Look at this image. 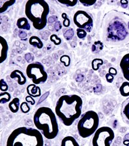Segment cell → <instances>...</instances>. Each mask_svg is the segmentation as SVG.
<instances>
[{
  "instance_id": "cell-1",
  "label": "cell",
  "mask_w": 129,
  "mask_h": 146,
  "mask_svg": "<svg viewBox=\"0 0 129 146\" xmlns=\"http://www.w3.org/2000/svg\"><path fill=\"white\" fill-rule=\"evenodd\" d=\"M83 101L77 95H65L59 98L55 108L56 114L65 126L69 127L81 114Z\"/></svg>"
},
{
  "instance_id": "cell-2",
  "label": "cell",
  "mask_w": 129,
  "mask_h": 146,
  "mask_svg": "<svg viewBox=\"0 0 129 146\" xmlns=\"http://www.w3.org/2000/svg\"><path fill=\"white\" fill-rule=\"evenodd\" d=\"M33 123L38 131H41L45 138L52 140L59 133V125L56 114L48 107H40L35 111Z\"/></svg>"
},
{
  "instance_id": "cell-3",
  "label": "cell",
  "mask_w": 129,
  "mask_h": 146,
  "mask_svg": "<svg viewBox=\"0 0 129 146\" xmlns=\"http://www.w3.org/2000/svg\"><path fill=\"white\" fill-rule=\"evenodd\" d=\"M7 146H44L43 136L38 129L19 127L11 132Z\"/></svg>"
},
{
  "instance_id": "cell-4",
  "label": "cell",
  "mask_w": 129,
  "mask_h": 146,
  "mask_svg": "<svg viewBox=\"0 0 129 146\" xmlns=\"http://www.w3.org/2000/svg\"><path fill=\"white\" fill-rule=\"evenodd\" d=\"M50 7L44 0H29L25 7V14L33 27L41 30L46 26Z\"/></svg>"
},
{
  "instance_id": "cell-5",
  "label": "cell",
  "mask_w": 129,
  "mask_h": 146,
  "mask_svg": "<svg viewBox=\"0 0 129 146\" xmlns=\"http://www.w3.org/2000/svg\"><path fill=\"white\" fill-rule=\"evenodd\" d=\"M99 117L97 112L93 110L86 111L81 115L77 125L79 135L86 138L91 136L99 129Z\"/></svg>"
},
{
  "instance_id": "cell-6",
  "label": "cell",
  "mask_w": 129,
  "mask_h": 146,
  "mask_svg": "<svg viewBox=\"0 0 129 146\" xmlns=\"http://www.w3.org/2000/svg\"><path fill=\"white\" fill-rule=\"evenodd\" d=\"M26 74L35 85L44 83L48 79V74L40 62L29 63L26 70Z\"/></svg>"
},
{
  "instance_id": "cell-7",
  "label": "cell",
  "mask_w": 129,
  "mask_h": 146,
  "mask_svg": "<svg viewBox=\"0 0 129 146\" xmlns=\"http://www.w3.org/2000/svg\"><path fill=\"white\" fill-rule=\"evenodd\" d=\"M115 138V134L112 128L102 127L95 132L93 138V146H110Z\"/></svg>"
},
{
  "instance_id": "cell-8",
  "label": "cell",
  "mask_w": 129,
  "mask_h": 146,
  "mask_svg": "<svg viewBox=\"0 0 129 146\" xmlns=\"http://www.w3.org/2000/svg\"><path fill=\"white\" fill-rule=\"evenodd\" d=\"M73 21L78 28L84 29L87 32H91L93 27V18L84 11H78L75 13Z\"/></svg>"
},
{
  "instance_id": "cell-9",
  "label": "cell",
  "mask_w": 129,
  "mask_h": 146,
  "mask_svg": "<svg viewBox=\"0 0 129 146\" xmlns=\"http://www.w3.org/2000/svg\"><path fill=\"white\" fill-rule=\"evenodd\" d=\"M120 67L124 78L129 82V53L124 55L120 61Z\"/></svg>"
},
{
  "instance_id": "cell-10",
  "label": "cell",
  "mask_w": 129,
  "mask_h": 146,
  "mask_svg": "<svg viewBox=\"0 0 129 146\" xmlns=\"http://www.w3.org/2000/svg\"><path fill=\"white\" fill-rule=\"evenodd\" d=\"M9 46L5 38L0 36V63H3L7 58Z\"/></svg>"
},
{
  "instance_id": "cell-11",
  "label": "cell",
  "mask_w": 129,
  "mask_h": 146,
  "mask_svg": "<svg viewBox=\"0 0 129 146\" xmlns=\"http://www.w3.org/2000/svg\"><path fill=\"white\" fill-rule=\"evenodd\" d=\"M26 91L28 95L31 96V97L33 98H37L41 96V90H40V88L34 84H29L27 87Z\"/></svg>"
},
{
  "instance_id": "cell-12",
  "label": "cell",
  "mask_w": 129,
  "mask_h": 146,
  "mask_svg": "<svg viewBox=\"0 0 129 146\" xmlns=\"http://www.w3.org/2000/svg\"><path fill=\"white\" fill-rule=\"evenodd\" d=\"M10 77L13 79H17L19 85H24L26 83L27 80L23 72L19 70H15L11 73Z\"/></svg>"
},
{
  "instance_id": "cell-13",
  "label": "cell",
  "mask_w": 129,
  "mask_h": 146,
  "mask_svg": "<svg viewBox=\"0 0 129 146\" xmlns=\"http://www.w3.org/2000/svg\"><path fill=\"white\" fill-rule=\"evenodd\" d=\"M17 26L18 28L20 29H22V30L29 31L31 29V26L29 23L28 19L24 17L20 18L17 20Z\"/></svg>"
},
{
  "instance_id": "cell-14",
  "label": "cell",
  "mask_w": 129,
  "mask_h": 146,
  "mask_svg": "<svg viewBox=\"0 0 129 146\" xmlns=\"http://www.w3.org/2000/svg\"><path fill=\"white\" fill-rule=\"evenodd\" d=\"M61 146H80V145L74 137L68 136L63 139Z\"/></svg>"
},
{
  "instance_id": "cell-15",
  "label": "cell",
  "mask_w": 129,
  "mask_h": 146,
  "mask_svg": "<svg viewBox=\"0 0 129 146\" xmlns=\"http://www.w3.org/2000/svg\"><path fill=\"white\" fill-rule=\"evenodd\" d=\"M29 42L32 46L38 49L42 48L43 46H44V44H43L42 40H40V38L37 36H31L29 39Z\"/></svg>"
},
{
  "instance_id": "cell-16",
  "label": "cell",
  "mask_w": 129,
  "mask_h": 146,
  "mask_svg": "<svg viewBox=\"0 0 129 146\" xmlns=\"http://www.w3.org/2000/svg\"><path fill=\"white\" fill-rule=\"evenodd\" d=\"M20 106V99L19 98H14L9 104V108L12 113H17Z\"/></svg>"
},
{
  "instance_id": "cell-17",
  "label": "cell",
  "mask_w": 129,
  "mask_h": 146,
  "mask_svg": "<svg viewBox=\"0 0 129 146\" xmlns=\"http://www.w3.org/2000/svg\"><path fill=\"white\" fill-rule=\"evenodd\" d=\"M15 0H10V1H3V0H1L0 1V13H3L4 12L7 10L9 7L13 5L15 3Z\"/></svg>"
},
{
  "instance_id": "cell-18",
  "label": "cell",
  "mask_w": 129,
  "mask_h": 146,
  "mask_svg": "<svg viewBox=\"0 0 129 146\" xmlns=\"http://www.w3.org/2000/svg\"><path fill=\"white\" fill-rule=\"evenodd\" d=\"M119 92L123 97L129 96V82H124L119 88Z\"/></svg>"
},
{
  "instance_id": "cell-19",
  "label": "cell",
  "mask_w": 129,
  "mask_h": 146,
  "mask_svg": "<svg viewBox=\"0 0 129 146\" xmlns=\"http://www.w3.org/2000/svg\"><path fill=\"white\" fill-rule=\"evenodd\" d=\"M11 99V96L8 92H1L0 93V104H4L9 102Z\"/></svg>"
},
{
  "instance_id": "cell-20",
  "label": "cell",
  "mask_w": 129,
  "mask_h": 146,
  "mask_svg": "<svg viewBox=\"0 0 129 146\" xmlns=\"http://www.w3.org/2000/svg\"><path fill=\"white\" fill-rule=\"evenodd\" d=\"M103 63H104L103 60L102 59H99V58L94 59L91 62L92 69L93 70H95V71L96 70H98L99 69L100 66L103 65Z\"/></svg>"
},
{
  "instance_id": "cell-21",
  "label": "cell",
  "mask_w": 129,
  "mask_h": 146,
  "mask_svg": "<svg viewBox=\"0 0 129 146\" xmlns=\"http://www.w3.org/2000/svg\"><path fill=\"white\" fill-rule=\"evenodd\" d=\"M58 2L67 7H74L78 3V0H58Z\"/></svg>"
},
{
  "instance_id": "cell-22",
  "label": "cell",
  "mask_w": 129,
  "mask_h": 146,
  "mask_svg": "<svg viewBox=\"0 0 129 146\" xmlns=\"http://www.w3.org/2000/svg\"><path fill=\"white\" fill-rule=\"evenodd\" d=\"M103 48V43L100 41H97L92 46V51L95 53H99Z\"/></svg>"
},
{
  "instance_id": "cell-23",
  "label": "cell",
  "mask_w": 129,
  "mask_h": 146,
  "mask_svg": "<svg viewBox=\"0 0 129 146\" xmlns=\"http://www.w3.org/2000/svg\"><path fill=\"white\" fill-rule=\"evenodd\" d=\"M60 60L61 63H62L67 67H69L70 64H71V58L68 55H63L60 58Z\"/></svg>"
},
{
  "instance_id": "cell-24",
  "label": "cell",
  "mask_w": 129,
  "mask_h": 146,
  "mask_svg": "<svg viewBox=\"0 0 129 146\" xmlns=\"http://www.w3.org/2000/svg\"><path fill=\"white\" fill-rule=\"evenodd\" d=\"M20 108L21 111L24 113H28L30 111V107H29L28 103L27 102H23L20 104Z\"/></svg>"
},
{
  "instance_id": "cell-25",
  "label": "cell",
  "mask_w": 129,
  "mask_h": 146,
  "mask_svg": "<svg viewBox=\"0 0 129 146\" xmlns=\"http://www.w3.org/2000/svg\"><path fill=\"white\" fill-rule=\"evenodd\" d=\"M50 39L56 46L60 45L61 43H62V39L57 35H56V34H52V35L50 36Z\"/></svg>"
},
{
  "instance_id": "cell-26",
  "label": "cell",
  "mask_w": 129,
  "mask_h": 146,
  "mask_svg": "<svg viewBox=\"0 0 129 146\" xmlns=\"http://www.w3.org/2000/svg\"><path fill=\"white\" fill-rule=\"evenodd\" d=\"M74 35V31H73V29H72V28L68 29L67 30L65 31V32L64 33L65 38H66L67 40H71L72 38H73Z\"/></svg>"
},
{
  "instance_id": "cell-27",
  "label": "cell",
  "mask_w": 129,
  "mask_h": 146,
  "mask_svg": "<svg viewBox=\"0 0 129 146\" xmlns=\"http://www.w3.org/2000/svg\"><path fill=\"white\" fill-rule=\"evenodd\" d=\"M87 32L83 29L78 28L76 29V35L77 36L80 38V39H83V38H85V36H87Z\"/></svg>"
},
{
  "instance_id": "cell-28",
  "label": "cell",
  "mask_w": 129,
  "mask_h": 146,
  "mask_svg": "<svg viewBox=\"0 0 129 146\" xmlns=\"http://www.w3.org/2000/svg\"><path fill=\"white\" fill-rule=\"evenodd\" d=\"M80 3L85 7H90L96 3V0H80Z\"/></svg>"
},
{
  "instance_id": "cell-29",
  "label": "cell",
  "mask_w": 129,
  "mask_h": 146,
  "mask_svg": "<svg viewBox=\"0 0 129 146\" xmlns=\"http://www.w3.org/2000/svg\"><path fill=\"white\" fill-rule=\"evenodd\" d=\"M62 18L64 19V21H63V26L66 27H69L70 24H71V22H70V20L67 17V15L66 13H63L62 14Z\"/></svg>"
},
{
  "instance_id": "cell-30",
  "label": "cell",
  "mask_w": 129,
  "mask_h": 146,
  "mask_svg": "<svg viewBox=\"0 0 129 146\" xmlns=\"http://www.w3.org/2000/svg\"><path fill=\"white\" fill-rule=\"evenodd\" d=\"M8 85L7 84V82L5 81V80L3 78L1 79V88H0L1 91H2V92H6L8 90Z\"/></svg>"
},
{
  "instance_id": "cell-31",
  "label": "cell",
  "mask_w": 129,
  "mask_h": 146,
  "mask_svg": "<svg viewBox=\"0 0 129 146\" xmlns=\"http://www.w3.org/2000/svg\"><path fill=\"white\" fill-rule=\"evenodd\" d=\"M123 113L127 120L129 121V102H128L124 107L123 109Z\"/></svg>"
},
{
  "instance_id": "cell-32",
  "label": "cell",
  "mask_w": 129,
  "mask_h": 146,
  "mask_svg": "<svg viewBox=\"0 0 129 146\" xmlns=\"http://www.w3.org/2000/svg\"><path fill=\"white\" fill-rule=\"evenodd\" d=\"M25 59H26V61H28V63H32L33 61L34 60V56L30 53L26 54L25 55Z\"/></svg>"
},
{
  "instance_id": "cell-33",
  "label": "cell",
  "mask_w": 129,
  "mask_h": 146,
  "mask_svg": "<svg viewBox=\"0 0 129 146\" xmlns=\"http://www.w3.org/2000/svg\"><path fill=\"white\" fill-rule=\"evenodd\" d=\"M19 36L21 40H26V38H27V36H28V34H27L25 31L20 30V31H19Z\"/></svg>"
},
{
  "instance_id": "cell-34",
  "label": "cell",
  "mask_w": 129,
  "mask_h": 146,
  "mask_svg": "<svg viewBox=\"0 0 129 146\" xmlns=\"http://www.w3.org/2000/svg\"><path fill=\"white\" fill-rule=\"evenodd\" d=\"M26 101L28 102V103H30L31 105H34L35 104V99H33V97H31V96H27L26 97Z\"/></svg>"
},
{
  "instance_id": "cell-35",
  "label": "cell",
  "mask_w": 129,
  "mask_h": 146,
  "mask_svg": "<svg viewBox=\"0 0 129 146\" xmlns=\"http://www.w3.org/2000/svg\"><path fill=\"white\" fill-rule=\"evenodd\" d=\"M106 81H107L108 83H112L113 81H114V76L112 74H110V73H107V74H106Z\"/></svg>"
},
{
  "instance_id": "cell-36",
  "label": "cell",
  "mask_w": 129,
  "mask_h": 146,
  "mask_svg": "<svg viewBox=\"0 0 129 146\" xmlns=\"http://www.w3.org/2000/svg\"><path fill=\"white\" fill-rule=\"evenodd\" d=\"M123 143L124 145H129V133L126 134L124 136Z\"/></svg>"
},
{
  "instance_id": "cell-37",
  "label": "cell",
  "mask_w": 129,
  "mask_h": 146,
  "mask_svg": "<svg viewBox=\"0 0 129 146\" xmlns=\"http://www.w3.org/2000/svg\"><path fill=\"white\" fill-rule=\"evenodd\" d=\"M108 73H110V74L113 75V76H115V75H117V71L115 68L110 67L109 68V70H108Z\"/></svg>"
},
{
  "instance_id": "cell-38",
  "label": "cell",
  "mask_w": 129,
  "mask_h": 146,
  "mask_svg": "<svg viewBox=\"0 0 129 146\" xmlns=\"http://www.w3.org/2000/svg\"><path fill=\"white\" fill-rule=\"evenodd\" d=\"M62 24L60 21H58L55 24V26H54V29H56V31H58L60 29H62Z\"/></svg>"
},
{
  "instance_id": "cell-39",
  "label": "cell",
  "mask_w": 129,
  "mask_h": 146,
  "mask_svg": "<svg viewBox=\"0 0 129 146\" xmlns=\"http://www.w3.org/2000/svg\"><path fill=\"white\" fill-rule=\"evenodd\" d=\"M126 146H129V145H126Z\"/></svg>"
}]
</instances>
